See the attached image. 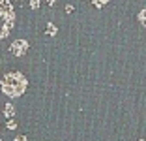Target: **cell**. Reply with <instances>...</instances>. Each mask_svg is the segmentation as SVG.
<instances>
[{
    "instance_id": "2",
    "label": "cell",
    "mask_w": 146,
    "mask_h": 141,
    "mask_svg": "<svg viewBox=\"0 0 146 141\" xmlns=\"http://www.w3.org/2000/svg\"><path fill=\"white\" fill-rule=\"evenodd\" d=\"M15 23V11L9 0H0V40L11 32V26Z\"/></svg>"
},
{
    "instance_id": "7",
    "label": "cell",
    "mask_w": 146,
    "mask_h": 141,
    "mask_svg": "<svg viewBox=\"0 0 146 141\" xmlns=\"http://www.w3.org/2000/svg\"><path fill=\"white\" fill-rule=\"evenodd\" d=\"M139 21H141V25L146 26V8L141 9V13H139Z\"/></svg>"
},
{
    "instance_id": "3",
    "label": "cell",
    "mask_w": 146,
    "mask_h": 141,
    "mask_svg": "<svg viewBox=\"0 0 146 141\" xmlns=\"http://www.w3.org/2000/svg\"><path fill=\"white\" fill-rule=\"evenodd\" d=\"M30 49V43L26 42V40H15V42L9 45V51H11L13 56H23L26 55V51Z\"/></svg>"
},
{
    "instance_id": "12",
    "label": "cell",
    "mask_w": 146,
    "mask_h": 141,
    "mask_svg": "<svg viewBox=\"0 0 146 141\" xmlns=\"http://www.w3.org/2000/svg\"><path fill=\"white\" fill-rule=\"evenodd\" d=\"M47 4H49V6H51V8H52V6L56 4V0H47Z\"/></svg>"
},
{
    "instance_id": "8",
    "label": "cell",
    "mask_w": 146,
    "mask_h": 141,
    "mask_svg": "<svg viewBox=\"0 0 146 141\" xmlns=\"http://www.w3.org/2000/svg\"><path fill=\"white\" fill-rule=\"evenodd\" d=\"M6 128H8V130H15V128H17V122H15L13 119H8V124H6Z\"/></svg>"
},
{
    "instance_id": "4",
    "label": "cell",
    "mask_w": 146,
    "mask_h": 141,
    "mask_svg": "<svg viewBox=\"0 0 146 141\" xmlns=\"http://www.w3.org/2000/svg\"><path fill=\"white\" fill-rule=\"evenodd\" d=\"M13 115H15V105L13 103H6L4 105V117L6 119H13Z\"/></svg>"
},
{
    "instance_id": "10",
    "label": "cell",
    "mask_w": 146,
    "mask_h": 141,
    "mask_svg": "<svg viewBox=\"0 0 146 141\" xmlns=\"http://www.w3.org/2000/svg\"><path fill=\"white\" fill-rule=\"evenodd\" d=\"M13 141H26V136H15Z\"/></svg>"
},
{
    "instance_id": "9",
    "label": "cell",
    "mask_w": 146,
    "mask_h": 141,
    "mask_svg": "<svg viewBox=\"0 0 146 141\" xmlns=\"http://www.w3.org/2000/svg\"><path fill=\"white\" fill-rule=\"evenodd\" d=\"M39 6H41V0H30V8L32 9H39Z\"/></svg>"
},
{
    "instance_id": "11",
    "label": "cell",
    "mask_w": 146,
    "mask_h": 141,
    "mask_svg": "<svg viewBox=\"0 0 146 141\" xmlns=\"http://www.w3.org/2000/svg\"><path fill=\"white\" fill-rule=\"evenodd\" d=\"M66 13H73V6H71V4L66 6Z\"/></svg>"
},
{
    "instance_id": "1",
    "label": "cell",
    "mask_w": 146,
    "mask_h": 141,
    "mask_svg": "<svg viewBox=\"0 0 146 141\" xmlns=\"http://www.w3.org/2000/svg\"><path fill=\"white\" fill-rule=\"evenodd\" d=\"M28 87V81H26L25 73L21 72H8L2 81H0V90L8 96V98H19L23 96Z\"/></svg>"
},
{
    "instance_id": "5",
    "label": "cell",
    "mask_w": 146,
    "mask_h": 141,
    "mask_svg": "<svg viewBox=\"0 0 146 141\" xmlns=\"http://www.w3.org/2000/svg\"><path fill=\"white\" fill-rule=\"evenodd\" d=\"M45 32H47V36H51V38H54L56 34H58V28H56L54 23H49L47 28H45Z\"/></svg>"
},
{
    "instance_id": "13",
    "label": "cell",
    "mask_w": 146,
    "mask_h": 141,
    "mask_svg": "<svg viewBox=\"0 0 146 141\" xmlns=\"http://www.w3.org/2000/svg\"><path fill=\"white\" fill-rule=\"evenodd\" d=\"M0 141H2V139H0Z\"/></svg>"
},
{
    "instance_id": "6",
    "label": "cell",
    "mask_w": 146,
    "mask_h": 141,
    "mask_svg": "<svg viewBox=\"0 0 146 141\" xmlns=\"http://www.w3.org/2000/svg\"><path fill=\"white\" fill-rule=\"evenodd\" d=\"M92 4H94L98 9H101L105 4H109V0H92Z\"/></svg>"
}]
</instances>
